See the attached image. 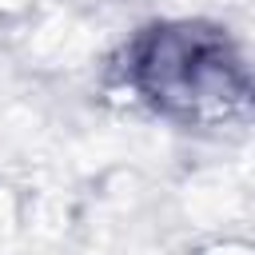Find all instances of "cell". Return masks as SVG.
<instances>
[{
    "label": "cell",
    "instance_id": "1",
    "mask_svg": "<svg viewBox=\"0 0 255 255\" xmlns=\"http://www.w3.org/2000/svg\"><path fill=\"white\" fill-rule=\"evenodd\" d=\"M135 72L155 104L183 108L187 116H231L251 96L223 44L195 36L191 28L155 36Z\"/></svg>",
    "mask_w": 255,
    "mask_h": 255
}]
</instances>
